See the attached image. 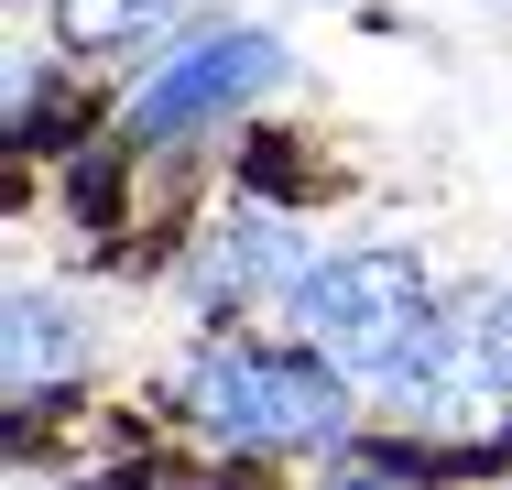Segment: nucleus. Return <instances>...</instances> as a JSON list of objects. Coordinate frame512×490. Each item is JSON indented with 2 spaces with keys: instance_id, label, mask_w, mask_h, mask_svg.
I'll use <instances>...</instances> for the list:
<instances>
[{
  "instance_id": "1",
  "label": "nucleus",
  "mask_w": 512,
  "mask_h": 490,
  "mask_svg": "<svg viewBox=\"0 0 512 490\" xmlns=\"http://www.w3.org/2000/svg\"><path fill=\"white\" fill-rule=\"evenodd\" d=\"M382 403L425 436H502L512 425V284L447 294L404 360L382 371Z\"/></svg>"
},
{
  "instance_id": "2",
  "label": "nucleus",
  "mask_w": 512,
  "mask_h": 490,
  "mask_svg": "<svg viewBox=\"0 0 512 490\" xmlns=\"http://www.w3.org/2000/svg\"><path fill=\"white\" fill-rule=\"evenodd\" d=\"M175 403L229 447H338L349 436V382H338L327 349H306V360L295 349H240V338L197 349Z\"/></svg>"
},
{
  "instance_id": "3",
  "label": "nucleus",
  "mask_w": 512,
  "mask_h": 490,
  "mask_svg": "<svg viewBox=\"0 0 512 490\" xmlns=\"http://www.w3.org/2000/svg\"><path fill=\"white\" fill-rule=\"evenodd\" d=\"M284 305H295V327L338 371H371V382L404 360L414 338H425V316H436L414 251H327V262H306V284L284 294Z\"/></svg>"
},
{
  "instance_id": "4",
  "label": "nucleus",
  "mask_w": 512,
  "mask_h": 490,
  "mask_svg": "<svg viewBox=\"0 0 512 490\" xmlns=\"http://www.w3.org/2000/svg\"><path fill=\"white\" fill-rule=\"evenodd\" d=\"M273 77H284V44H273L262 22H207L197 44H175V55L131 88L120 142H131V153H164V142H186V131H207V120L251 109Z\"/></svg>"
},
{
  "instance_id": "5",
  "label": "nucleus",
  "mask_w": 512,
  "mask_h": 490,
  "mask_svg": "<svg viewBox=\"0 0 512 490\" xmlns=\"http://www.w3.org/2000/svg\"><path fill=\"white\" fill-rule=\"evenodd\" d=\"M88 360H99V327H88L77 294H55V284H22V294H11V403L66 392Z\"/></svg>"
},
{
  "instance_id": "6",
  "label": "nucleus",
  "mask_w": 512,
  "mask_h": 490,
  "mask_svg": "<svg viewBox=\"0 0 512 490\" xmlns=\"http://www.w3.org/2000/svg\"><path fill=\"white\" fill-rule=\"evenodd\" d=\"M262 284H284V294L306 284V240L284 218H229L197 251V305L218 316V305H240V294H262Z\"/></svg>"
},
{
  "instance_id": "7",
  "label": "nucleus",
  "mask_w": 512,
  "mask_h": 490,
  "mask_svg": "<svg viewBox=\"0 0 512 490\" xmlns=\"http://www.w3.org/2000/svg\"><path fill=\"white\" fill-rule=\"evenodd\" d=\"M186 0H55V33L77 44V55H120V44H142V33H164Z\"/></svg>"
}]
</instances>
